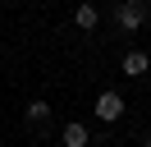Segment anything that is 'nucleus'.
Returning a JSON list of instances; mask_svg holds the SVG:
<instances>
[{"label": "nucleus", "instance_id": "nucleus-7", "mask_svg": "<svg viewBox=\"0 0 151 147\" xmlns=\"http://www.w3.org/2000/svg\"><path fill=\"white\" fill-rule=\"evenodd\" d=\"M147 147H151V138H147Z\"/></svg>", "mask_w": 151, "mask_h": 147}, {"label": "nucleus", "instance_id": "nucleus-2", "mask_svg": "<svg viewBox=\"0 0 151 147\" xmlns=\"http://www.w3.org/2000/svg\"><path fill=\"white\" fill-rule=\"evenodd\" d=\"M96 115H101V124H114V119L124 115V97L119 92H101V97H96Z\"/></svg>", "mask_w": 151, "mask_h": 147}, {"label": "nucleus", "instance_id": "nucleus-4", "mask_svg": "<svg viewBox=\"0 0 151 147\" xmlns=\"http://www.w3.org/2000/svg\"><path fill=\"white\" fill-rule=\"evenodd\" d=\"M64 147H87V124H64Z\"/></svg>", "mask_w": 151, "mask_h": 147}, {"label": "nucleus", "instance_id": "nucleus-1", "mask_svg": "<svg viewBox=\"0 0 151 147\" xmlns=\"http://www.w3.org/2000/svg\"><path fill=\"white\" fill-rule=\"evenodd\" d=\"M114 18H119V28L133 32V28H142V23L151 18V5H147V0H124V5L114 9Z\"/></svg>", "mask_w": 151, "mask_h": 147}, {"label": "nucleus", "instance_id": "nucleus-3", "mask_svg": "<svg viewBox=\"0 0 151 147\" xmlns=\"http://www.w3.org/2000/svg\"><path fill=\"white\" fill-rule=\"evenodd\" d=\"M147 55H142V51H128V55H124V74H128V78H137V74H147Z\"/></svg>", "mask_w": 151, "mask_h": 147}, {"label": "nucleus", "instance_id": "nucleus-6", "mask_svg": "<svg viewBox=\"0 0 151 147\" xmlns=\"http://www.w3.org/2000/svg\"><path fill=\"white\" fill-rule=\"evenodd\" d=\"M73 18H78V28H96V18H101V14H96V5H83Z\"/></svg>", "mask_w": 151, "mask_h": 147}, {"label": "nucleus", "instance_id": "nucleus-5", "mask_svg": "<svg viewBox=\"0 0 151 147\" xmlns=\"http://www.w3.org/2000/svg\"><path fill=\"white\" fill-rule=\"evenodd\" d=\"M28 119H32L37 129H46V119H50V106H46V101H32V106H28Z\"/></svg>", "mask_w": 151, "mask_h": 147}]
</instances>
